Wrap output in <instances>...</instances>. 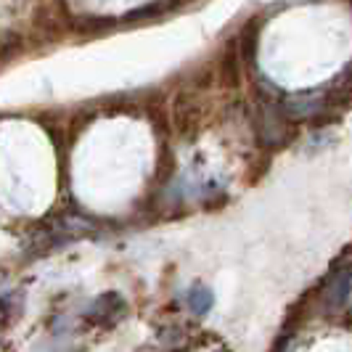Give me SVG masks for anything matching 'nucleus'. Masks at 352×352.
I'll use <instances>...</instances> for the list:
<instances>
[{
    "label": "nucleus",
    "mask_w": 352,
    "mask_h": 352,
    "mask_svg": "<svg viewBox=\"0 0 352 352\" xmlns=\"http://www.w3.org/2000/svg\"><path fill=\"white\" fill-rule=\"evenodd\" d=\"M111 300H114V292L96 300L93 310H90V320H93V323H98V326H114V323L124 316L122 310H114V313H111V307H109V302Z\"/></svg>",
    "instance_id": "1"
},
{
    "label": "nucleus",
    "mask_w": 352,
    "mask_h": 352,
    "mask_svg": "<svg viewBox=\"0 0 352 352\" xmlns=\"http://www.w3.org/2000/svg\"><path fill=\"white\" fill-rule=\"evenodd\" d=\"M257 24L254 21H249L247 27H244V32H241V53H244V58H254V53H257Z\"/></svg>",
    "instance_id": "2"
},
{
    "label": "nucleus",
    "mask_w": 352,
    "mask_h": 352,
    "mask_svg": "<svg viewBox=\"0 0 352 352\" xmlns=\"http://www.w3.org/2000/svg\"><path fill=\"white\" fill-rule=\"evenodd\" d=\"M210 302H212V297L207 292H191V307H194V313H201Z\"/></svg>",
    "instance_id": "3"
},
{
    "label": "nucleus",
    "mask_w": 352,
    "mask_h": 352,
    "mask_svg": "<svg viewBox=\"0 0 352 352\" xmlns=\"http://www.w3.org/2000/svg\"><path fill=\"white\" fill-rule=\"evenodd\" d=\"M180 3H183V0H180Z\"/></svg>",
    "instance_id": "4"
}]
</instances>
